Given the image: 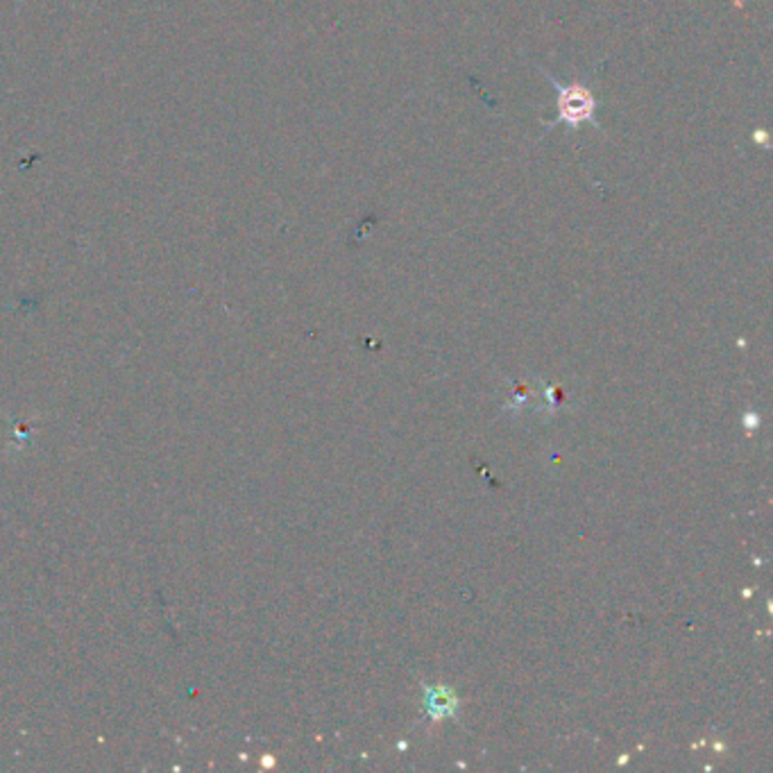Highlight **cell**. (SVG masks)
<instances>
[{
	"mask_svg": "<svg viewBox=\"0 0 773 773\" xmlns=\"http://www.w3.org/2000/svg\"><path fill=\"white\" fill-rule=\"evenodd\" d=\"M538 69L545 73L556 92V118L545 123V134L558 126L568 128V132H579L581 126H594V130L602 132V123L597 121V109L602 100L592 94V88L585 82H560L545 67Z\"/></svg>",
	"mask_w": 773,
	"mask_h": 773,
	"instance_id": "6da1fadb",
	"label": "cell"
},
{
	"mask_svg": "<svg viewBox=\"0 0 773 773\" xmlns=\"http://www.w3.org/2000/svg\"><path fill=\"white\" fill-rule=\"evenodd\" d=\"M425 715L431 717V722H442V720H454L459 710V697L454 690L444 686H425Z\"/></svg>",
	"mask_w": 773,
	"mask_h": 773,
	"instance_id": "7a4b0ae2",
	"label": "cell"
}]
</instances>
